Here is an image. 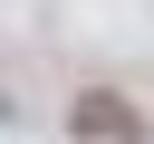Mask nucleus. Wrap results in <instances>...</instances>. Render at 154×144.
I'll return each mask as SVG.
<instances>
[{"label":"nucleus","mask_w":154,"mask_h":144,"mask_svg":"<svg viewBox=\"0 0 154 144\" xmlns=\"http://www.w3.org/2000/svg\"><path fill=\"white\" fill-rule=\"evenodd\" d=\"M67 134H77V144H135L144 115H135L116 86H87V96H67Z\"/></svg>","instance_id":"1"}]
</instances>
